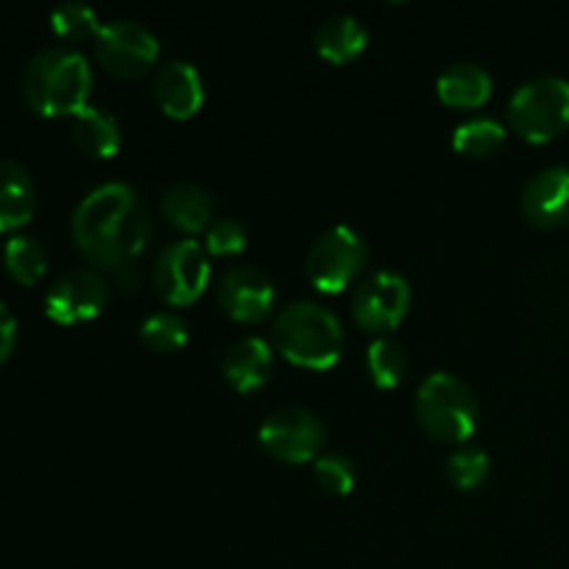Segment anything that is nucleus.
<instances>
[{"mask_svg": "<svg viewBox=\"0 0 569 569\" xmlns=\"http://www.w3.org/2000/svg\"><path fill=\"white\" fill-rule=\"evenodd\" d=\"M150 214L142 194L126 181L98 183L72 211V242L98 270L139 267L150 242Z\"/></svg>", "mask_w": 569, "mask_h": 569, "instance_id": "obj_1", "label": "nucleus"}, {"mask_svg": "<svg viewBox=\"0 0 569 569\" xmlns=\"http://www.w3.org/2000/svg\"><path fill=\"white\" fill-rule=\"evenodd\" d=\"M92 67L87 56L67 44H50L22 70V98L42 117H76L89 106Z\"/></svg>", "mask_w": 569, "mask_h": 569, "instance_id": "obj_2", "label": "nucleus"}, {"mask_svg": "<svg viewBox=\"0 0 569 569\" xmlns=\"http://www.w3.org/2000/svg\"><path fill=\"white\" fill-rule=\"evenodd\" d=\"M272 345L303 370H331L345 350L339 317L315 300H292L272 320Z\"/></svg>", "mask_w": 569, "mask_h": 569, "instance_id": "obj_3", "label": "nucleus"}, {"mask_svg": "<svg viewBox=\"0 0 569 569\" xmlns=\"http://www.w3.org/2000/svg\"><path fill=\"white\" fill-rule=\"evenodd\" d=\"M422 431L442 445H467L478 431V398L467 381L453 372H431L415 398Z\"/></svg>", "mask_w": 569, "mask_h": 569, "instance_id": "obj_4", "label": "nucleus"}, {"mask_svg": "<svg viewBox=\"0 0 569 569\" xmlns=\"http://www.w3.org/2000/svg\"><path fill=\"white\" fill-rule=\"evenodd\" d=\"M506 117L511 131L526 142H550L569 128V81L553 72L528 78L509 98Z\"/></svg>", "mask_w": 569, "mask_h": 569, "instance_id": "obj_5", "label": "nucleus"}, {"mask_svg": "<svg viewBox=\"0 0 569 569\" xmlns=\"http://www.w3.org/2000/svg\"><path fill=\"white\" fill-rule=\"evenodd\" d=\"M367 259H370L367 239L356 228L339 222L315 239L306 256V276L320 292L339 295L365 270Z\"/></svg>", "mask_w": 569, "mask_h": 569, "instance_id": "obj_6", "label": "nucleus"}, {"mask_svg": "<svg viewBox=\"0 0 569 569\" xmlns=\"http://www.w3.org/2000/svg\"><path fill=\"white\" fill-rule=\"evenodd\" d=\"M259 442L283 465H309L326 448V426L306 406H278L261 420Z\"/></svg>", "mask_w": 569, "mask_h": 569, "instance_id": "obj_7", "label": "nucleus"}, {"mask_svg": "<svg viewBox=\"0 0 569 569\" xmlns=\"http://www.w3.org/2000/svg\"><path fill=\"white\" fill-rule=\"evenodd\" d=\"M211 256L198 239L164 244L153 261V287L170 306H189L209 289Z\"/></svg>", "mask_w": 569, "mask_h": 569, "instance_id": "obj_8", "label": "nucleus"}, {"mask_svg": "<svg viewBox=\"0 0 569 569\" xmlns=\"http://www.w3.org/2000/svg\"><path fill=\"white\" fill-rule=\"evenodd\" d=\"M94 56L111 76L139 78L159 61V39L144 22L109 20L94 37Z\"/></svg>", "mask_w": 569, "mask_h": 569, "instance_id": "obj_9", "label": "nucleus"}, {"mask_svg": "<svg viewBox=\"0 0 569 569\" xmlns=\"http://www.w3.org/2000/svg\"><path fill=\"white\" fill-rule=\"evenodd\" d=\"M411 306V287L400 272L376 270L356 287L350 309L356 326L370 333H387L403 322Z\"/></svg>", "mask_w": 569, "mask_h": 569, "instance_id": "obj_10", "label": "nucleus"}, {"mask_svg": "<svg viewBox=\"0 0 569 569\" xmlns=\"http://www.w3.org/2000/svg\"><path fill=\"white\" fill-rule=\"evenodd\" d=\"M111 298L109 281L103 272L92 267H78L56 278L53 287L44 295V315L61 326L94 320L106 309Z\"/></svg>", "mask_w": 569, "mask_h": 569, "instance_id": "obj_11", "label": "nucleus"}, {"mask_svg": "<svg viewBox=\"0 0 569 569\" xmlns=\"http://www.w3.org/2000/svg\"><path fill=\"white\" fill-rule=\"evenodd\" d=\"M276 300L272 278L253 264L228 267L217 283V303L237 322H261L276 311Z\"/></svg>", "mask_w": 569, "mask_h": 569, "instance_id": "obj_12", "label": "nucleus"}, {"mask_svg": "<svg viewBox=\"0 0 569 569\" xmlns=\"http://www.w3.org/2000/svg\"><path fill=\"white\" fill-rule=\"evenodd\" d=\"M153 100L172 120H189L206 100L203 76L187 59H164L153 70Z\"/></svg>", "mask_w": 569, "mask_h": 569, "instance_id": "obj_13", "label": "nucleus"}, {"mask_svg": "<svg viewBox=\"0 0 569 569\" xmlns=\"http://www.w3.org/2000/svg\"><path fill=\"white\" fill-rule=\"evenodd\" d=\"M522 214L537 228H561L569 222V167L550 164L533 172L522 187Z\"/></svg>", "mask_w": 569, "mask_h": 569, "instance_id": "obj_14", "label": "nucleus"}, {"mask_svg": "<svg viewBox=\"0 0 569 569\" xmlns=\"http://www.w3.org/2000/svg\"><path fill=\"white\" fill-rule=\"evenodd\" d=\"M222 378L237 392H256L272 372V345L264 337H242L222 356Z\"/></svg>", "mask_w": 569, "mask_h": 569, "instance_id": "obj_15", "label": "nucleus"}, {"mask_svg": "<svg viewBox=\"0 0 569 569\" xmlns=\"http://www.w3.org/2000/svg\"><path fill=\"white\" fill-rule=\"evenodd\" d=\"M37 211V187L20 161L0 159V233H9L31 222Z\"/></svg>", "mask_w": 569, "mask_h": 569, "instance_id": "obj_16", "label": "nucleus"}, {"mask_svg": "<svg viewBox=\"0 0 569 569\" xmlns=\"http://www.w3.org/2000/svg\"><path fill=\"white\" fill-rule=\"evenodd\" d=\"M161 214L183 233H200L214 220V198L200 183L176 181L161 194Z\"/></svg>", "mask_w": 569, "mask_h": 569, "instance_id": "obj_17", "label": "nucleus"}, {"mask_svg": "<svg viewBox=\"0 0 569 569\" xmlns=\"http://www.w3.org/2000/svg\"><path fill=\"white\" fill-rule=\"evenodd\" d=\"M70 137L81 153L94 159H111L122 144L120 120L103 106H83L70 122Z\"/></svg>", "mask_w": 569, "mask_h": 569, "instance_id": "obj_18", "label": "nucleus"}, {"mask_svg": "<svg viewBox=\"0 0 569 569\" xmlns=\"http://www.w3.org/2000/svg\"><path fill=\"white\" fill-rule=\"evenodd\" d=\"M437 94L450 109H478L492 94V76L476 61H456L437 78Z\"/></svg>", "mask_w": 569, "mask_h": 569, "instance_id": "obj_19", "label": "nucleus"}, {"mask_svg": "<svg viewBox=\"0 0 569 569\" xmlns=\"http://www.w3.org/2000/svg\"><path fill=\"white\" fill-rule=\"evenodd\" d=\"M370 42V31L353 14H331L317 26L315 48L331 64H348L359 59Z\"/></svg>", "mask_w": 569, "mask_h": 569, "instance_id": "obj_20", "label": "nucleus"}, {"mask_svg": "<svg viewBox=\"0 0 569 569\" xmlns=\"http://www.w3.org/2000/svg\"><path fill=\"white\" fill-rule=\"evenodd\" d=\"M367 372L378 389H395L409 372V353L398 339L376 337L367 348Z\"/></svg>", "mask_w": 569, "mask_h": 569, "instance_id": "obj_21", "label": "nucleus"}, {"mask_svg": "<svg viewBox=\"0 0 569 569\" xmlns=\"http://www.w3.org/2000/svg\"><path fill=\"white\" fill-rule=\"evenodd\" d=\"M506 142V126L495 117H470L453 131V148L470 159H487Z\"/></svg>", "mask_w": 569, "mask_h": 569, "instance_id": "obj_22", "label": "nucleus"}, {"mask_svg": "<svg viewBox=\"0 0 569 569\" xmlns=\"http://www.w3.org/2000/svg\"><path fill=\"white\" fill-rule=\"evenodd\" d=\"M3 264L17 283L33 287L44 276V270H48V253H44V248L33 237L17 233V237L6 242Z\"/></svg>", "mask_w": 569, "mask_h": 569, "instance_id": "obj_23", "label": "nucleus"}, {"mask_svg": "<svg viewBox=\"0 0 569 569\" xmlns=\"http://www.w3.org/2000/svg\"><path fill=\"white\" fill-rule=\"evenodd\" d=\"M50 28L56 31V37L67 39V42H87V39L98 37L103 22L92 6L70 0L50 11Z\"/></svg>", "mask_w": 569, "mask_h": 569, "instance_id": "obj_24", "label": "nucleus"}, {"mask_svg": "<svg viewBox=\"0 0 569 569\" xmlns=\"http://www.w3.org/2000/svg\"><path fill=\"white\" fill-rule=\"evenodd\" d=\"M445 476L461 492H472L489 478V453L476 445H459L445 461Z\"/></svg>", "mask_w": 569, "mask_h": 569, "instance_id": "obj_25", "label": "nucleus"}, {"mask_svg": "<svg viewBox=\"0 0 569 569\" xmlns=\"http://www.w3.org/2000/svg\"><path fill=\"white\" fill-rule=\"evenodd\" d=\"M139 339L148 345L150 350L159 353H172L181 350L189 339V326L181 315L176 311H156V315L144 317L139 326Z\"/></svg>", "mask_w": 569, "mask_h": 569, "instance_id": "obj_26", "label": "nucleus"}, {"mask_svg": "<svg viewBox=\"0 0 569 569\" xmlns=\"http://www.w3.org/2000/svg\"><path fill=\"white\" fill-rule=\"evenodd\" d=\"M311 472H315L317 487L326 495H350L356 487V465L353 459H348L345 453H320L315 461H311Z\"/></svg>", "mask_w": 569, "mask_h": 569, "instance_id": "obj_27", "label": "nucleus"}, {"mask_svg": "<svg viewBox=\"0 0 569 569\" xmlns=\"http://www.w3.org/2000/svg\"><path fill=\"white\" fill-rule=\"evenodd\" d=\"M248 244V228L237 217H217L206 228V250L209 256H237Z\"/></svg>", "mask_w": 569, "mask_h": 569, "instance_id": "obj_28", "label": "nucleus"}, {"mask_svg": "<svg viewBox=\"0 0 569 569\" xmlns=\"http://www.w3.org/2000/svg\"><path fill=\"white\" fill-rule=\"evenodd\" d=\"M17 345V317L11 315L9 306L0 300V365L11 356Z\"/></svg>", "mask_w": 569, "mask_h": 569, "instance_id": "obj_29", "label": "nucleus"}]
</instances>
